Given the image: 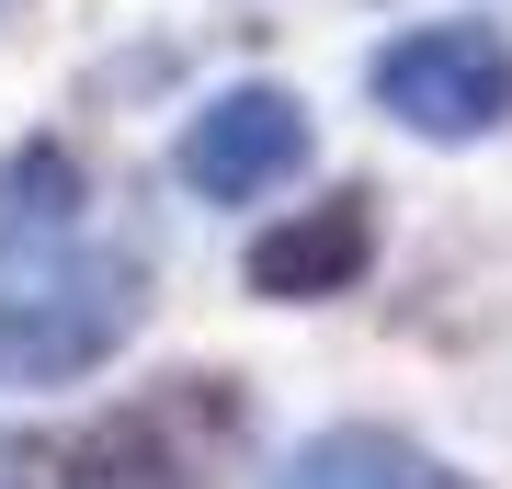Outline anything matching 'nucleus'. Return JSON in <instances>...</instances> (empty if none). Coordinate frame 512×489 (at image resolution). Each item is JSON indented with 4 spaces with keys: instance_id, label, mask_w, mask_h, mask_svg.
<instances>
[{
    "instance_id": "obj_1",
    "label": "nucleus",
    "mask_w": 512,
    "mask_h": 489,
    "mask_svg": "<svg viewBox=\"0 0 512 489\" xmlns=\"http://www.w3.org/2000/svg\"><path fill=\"white\" fill-rule=\"evenodd\" d=\"M137 319H148V262L137 251H103L80 228L12 239L0 251V399L103 376L137 342Z\"/></svg>"
},
{
    "instance_id": "obj_2",
    "label": "nucleus",
    "mask_w": 512,
    "mask_h": 489,
    "mask_svg": "<svg viewBox=\"0 0 512 489\" xmlns=\"http://www.w3.org/2000/svg\"><path fill=\"white\" fill-rule=\"evenodd\" d=\"M365 91L376 114L421 148H467V137H501L512 126V46L490 23H410L365 57Z\"/></svg>"
},
{
    "instance_id": "obj_3",
    "label": "nucleus",
    "mask_w": 512,
    "mask_h": 489,
    "mask_svg": "<svg viewBox=\"0 0 512 489\" xmlns=\"http://www.w3.org/2000/svg\"><path fill=\"white\" fill-rule=\"evenodd\" d=\"M308 103H296L285 80H228V91H205V103L183 114V137H171V182H183L194 205H262V194H285L296 171H308Z\"/></svg>"
},
{
    "instance_id": "obj_4",
    "label": "nucleus",
    "mask_w": 512,
    "mask_h": 489,
    "mask_svg": "<svg viewBox=\"0 0 512 489\" xmlns=\"http://www.w3.org/2000/svg\"><path fill=\"white\" fill-rule=\"evenodd\" d=\"M365 262H376V217H365V194H330V205H308L296 228H262V239H251V285L274 296V308L353 296V285H365Z\"/></svg>"
},
{
    "instance_id": "obj_5",
    "label": "nucleus",
    "mask_w": 512,
    "mask_h": 489,
    "mask_svg": "<svg viewBox=\"0 0 512 489\" xmlns=\"http://www.w3.org/2000/svg\"><path fill=\"white\" fill-rule=\"evenodd\" d=\"M262 489H456V467L421 455L410 433H387V421H330V433H308Z\"/></svg>"
},
{
    "instance_id": "obj_6",
    "label": "nucleus",
    "mask_w": 512,
    "mask_h": 489,
    "mask_svg": "<svg viewBox=\"0 0 512 489\" xmlns=\"http://www.w3.org/2000/svg\"><path fill=\"white\" fill-rule=\"evenodd\" d=\"M80 205H92V182H80V160H69L57 137L12 148V160H0V251H12V239H57V228H80Z\"/></svg>"
},
{
    "instance_id": "obj_7",
    "label": "nucleus",
    "mask_w": 512,
    "mask_h": 489,
    "mask_svg": "<svg viewBox=\"0 0 512 489\" xmlns=\"http://www.w3.org/2000/svg\"><path fill=\"white\" fill-rule=\"evenodd\" d=\"M0 23H12V0H0Z\"/></svg>"
}]
</instances>
